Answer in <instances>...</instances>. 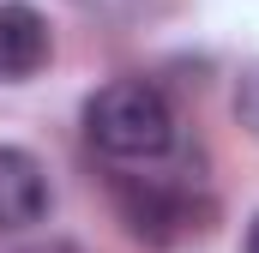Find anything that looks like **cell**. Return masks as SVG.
Listing matches in <instances>:
<instances>
[{"mask_svg":"<svg viewBox=\"0 0 259 253\" xmlns=\"http://www.w3.org/2000/svg\"><path fill=\"white\" fill-rule=\"evenodd\" d=\"M84 133L103 157H121V163H151L175 145V115L163 103L157 85L145 78H115L103 85L91 103H84Z\"/></svg>","mask_w":259,"mask_h":253,"instance_id":"cell-1","label":"cell"},{"mask_svg":"<svg viewBox=\"0 0 259 253\" xmlns=\"http://www.w3.org/2000/svg\"><path fill=\"white\" fill-rule=\"evenodd\" d=\"M42 211H49L42 163L18 145H0V229H30Z\"/></svg>","mask_w":259,"mask_h":253,"instance_id":"cell-2","label":"cell"},{"mask_svg":"<svg viewBox=\"0 0 259 253\" xmlns=\"http://www.w3.org/2000/svg\"><path fill=\"white\" fill-rule=\"evenodd\" d=\"M121 217H127L133 235H145V241H175L181 223H187V205H181L175 187L139 175V181H121Z\"/></svg>","mask_w":259,"mask_h":253,"instance_id":"cell-3","label":"cell"},{"mask_svg":"<svg viewBox=\"0 0 259 253\" xmlns=\"http://www.w3.org/2000/svg\"><path fill=\"white\" fill-rule=\"evenodd\" d=\"M49 61V18L24 0L0 6V78H30Z\"/></svg>","mask_w":259,"mask_h":253,"instance_id":"cell-4","label":"cell"},{"mask_svg":"<svg viewBox=\"0 0 259 253\" xmlns=\"http://www.w3.org/2000/svg\"><path fill=\"white\" fill-rule=\"evenodd\" d=\"M235 115H241V126L259 139V61L241 66V85H235Z\"/></svg>","mask_w":259,"mask_h":253,"instance_id":"cell-5","label":"cell"},{"mask_svg":"<svg viewBox=\"0 0 259 253\" xmlns=\"http://www.w3.org/2000/svg\"><path fill=\"white\" fill-rule=\"evenodd\" d=\"M247 253H259V217H253V229H247Z\"/></svg>","mask_w":259,"mask_h":253,"instance_id":"cell-6","label":"cell"},{"mask_svg":"<svg viewBox=\"0 0 259 253\" xmlns=\"http://www.w3.org/2000/svg\"><path fill=\"white\" fill-rule=\"evenodd\" d=\"M42 253H78V247H66V241H55V247H42Z\"/></svg>","mask_w":259,"mask_h":253,"instance_id":"cell-7","label":"cell"}]
</instances>
